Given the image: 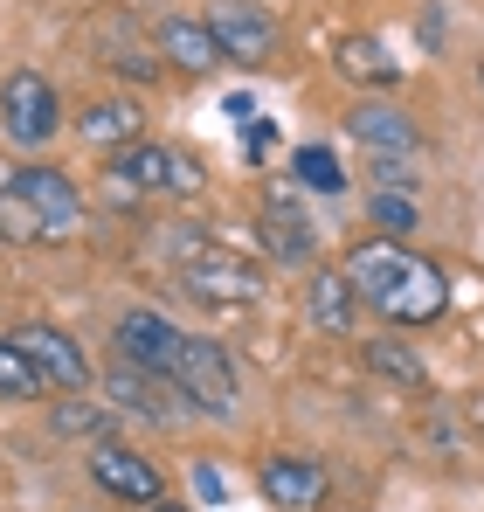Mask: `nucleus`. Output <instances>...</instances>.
<instances>
[{
    "mask_svg": "<svg viewBox=\"0 0 484 512\" xmlns=\"http://www.w3.org/2000/svg\"><path fill=\"white\" fill-rule=\"evenodd\" d=\"M139 104H125V97H104V104H90L77 118V139L90 146H104V153H118V146H139Z\"/></svg>",
    "mask_w": 484,
    "mask_h": 512,
    "instance_id": "obj_16",
    "label": "nucleus"
},
{
    "mask_svg": "<svg viewBox=\"0 0 484 512\" xmlns=\"http://www.w3.org/2000/svg\"><path fill=\"white\" fill-rule=\"evenodd\" d=\"M153 42H160V70L208 77V70L222 63V49H215V35H208V14H160Z\"/></svg>",
    "mask_w": 484,
    "mask_h": 512,
    "instance_id": "obj_12",
    "label": "nucleus"
},
{
    "mask_svg": "<svg viewBox=\"0 0 484 512\" xmlns=\"http://www.w3.org/2000/svg\"><path fill=\"white\" fill-rule=\"evenodd\" d=\"M28 208H35V222H42V243H70L77 236V222H83V194H77V180L70 173H56V167H21L14 180H7Z\"/></svg>",
    "mask_w": 484,
    "mask_h": 512,
    "instance_id": "obj_6",
    "label": "nucleus"
},
{
    "mask_svg": "<svg viewBox=\"0 0 484 512\" xmlns=\"http://www.w3.org/2000/svg\"><path fill=\"white\" fill-rule=\"evenodd\" d=\"M305 312H312V326H319V333H353V319H360V298H353L346 270H319V277H312V291H305Z\"/></svg>",
    "mask_w": 484,
    "mask_h": 512,
    "instance_id": "obj_15",
    "label": "nucleus"
},
{
    "mask_svg": "<svg viewBox=\"0 0 484 512\" xmlns=\"http://www.w3.org/2000/svg\"><path fill=\"white\" fill-rule=\"evenodd\" d=\"M374 222H381L388 243H395V236H415V229H422V208H415L408 194H395V187H381V194H374Z\"/></svg>",
    "mask_w": 484,
    "mask_h": 512,
    "instance_id": "obj_22",
    "label": "nucleus"
},
{
    "mask_svg": "<svg viewBox=\"0 0 484 512\" xmlns=\"http://www.w3.org/2000/svg\"><path fill=\"white\" fill-rule=\"evenodd\" d=\"M478 77H484V70H478Z\"/></svg>",
    "mask_w": 484,
    "mask_h": 512,
    "instance_id": "obj_27",
    "label": "nucleus"
},
{
    "mask_svg": "<svg viewBox=\"0 0 484 512\" xmlns=\"http://www.w3.org/2000/svg\"><path fill=\"white\" fill-rule=\"evenodd\" d=\"M346 284H353V298L374 305L388 326H429V319L450 312L443 270H436L422 250L388 243V236H374V243H360V250L346 256Z\"/></svg>",
    "mask_w": 484,
    "mask_h": 512,
    "instance_id": "obj_1",
    "label": "nucleus"
},
{
    "mask_svg": "<svg viewBox=\"0 0 484 512\" xmlns=\"http://www.w3.org/2000/svg\"><path fill=\"white\" fill-rule=\"evenodd\" d=\"M173 395L201 416H229L236 409V367L215 340H180V360H173Z\"/></svg>",
    "mask_w": 484,
    "mask_h": 512,
    "instance_id": "obj_2",
    "label": "nucleus"
},
{
    "mask_svg": "<svg viewBox=\"0 0 484 512\" xmlns=\"http://www.w3.org/2000/svg\"><path fill=\"white\" fill-rule=\"evenodd\" d=\"M111 180L118 187H160V194H194L201 187V160H187L180 146H118L111 153Z\"/></svg>",
    "mask_w": 484,
    "mask_h": 512,
    "instance_id": "obj_8",
    "label": "nucleus"
},
{
    "mask_svg": "<svg viewBox=\"0 0 484 512\" xmlns=\"http://www.w3.org/2000/svg\"><path fill=\"white\" fill-rule=\"evenodd\" d=\"M0 395H14V402H35L42 395V374L28 367V353L14 340H0Z\"/></svg>",
    "mask_w": 484,
    "mask_h": 512,
    "instance_id": "obj_21",
    "label": "nucleus"
},
{
    "mask_svg": "<svg viewBox=\"0 0 484 512\" xmlns=\"http://www.w3.org/2000/svg\"><path fill=\"white\" fill-rule=\"evenodd\" d=\"M180 284H187L201 305H256V298H263V270L236 250H215V243L180 263Z\"/></svg>",
    "mask_w": 484,
    "mask_h": 512,
    "instance_id": "obj_4",
    "label": "nucleus"
},
{
    "mask_svg": "<svg viewBox=\"0 0 484 512\" xmlns=\"http://www.w3.org/2000/svg\"><path fill=\"white\" fill-rule=\"evenodd\" d=\"M208 35L222 49V63H242V70H263L270 49H277V28L256 0H215L208 7Z\"/></svg>",
    "mask_w": 484,
    "mask_h": 512,
    "instance_id": "obj_5",
    "label": "nucleus"
},
{
    "mask_svg": "<svg viewBox=\"0 0 484 512\" xmlns=\"http://www.w3.org/2000/svg\"><path fill=\"white\" fill-rule=\"evenodd\" d=\"M256 485H263V499L277 512H325V464L319 457H298V450H270L263 464H256Z\"/></svg>",
    "mask_w": 484,
    "mask_h": 512,
    "instance_id": "obj_9",
    "label": "nucleus"
},
{
    "mask_svg": "<svg viewBox=\"0 0 484 512\" xmlns=\"http://www.w3.org/2000/svg\"><path fill=\"white\" fill-rule=\"evenodd\" d=\"M194 492H201L208 506H222V499H229V485H222V471H215V464H201V471H194Z\"/></svg>",
    "mask_w": 484,
    "mask_h": 512,
    "instance_id": "obj_25",
    "label": "nucleus"
},
{
    "mask_svg": "<svg viewBox=\"0 0 484 512\" xmlns=\"http://www.w3.org/2000/svg\"><path fill=\"white\" fill-rule=\"evenodd\" d=\"M56 429H63V436H97L104 416H97V409H83V402H63V409H56Z\"/></svg>",
    "mask_w": 484,
    "mask_h": 512,
    "instance_id": "obj_24",
    "label": "nucleus"
},
{
    "mask_svg": "<svg viewBox=\"0 0 484 512\" xmlns=\"http://www.w3.org/2000/svg\"><path fill=\"white\" fill-rule=\"evenodd\" d=\"M146 512H187V506H173V499H160V506H146Z\"/></svg>",
    "mask_w": 484,
    "mask_h": 512,
    "instance_id": "obj_26",
    "label": "nucleus"
},
{
    "mask_svg": "<svg viewBox=\"0 0 484 512\" xmlns=\"http://www.w3.org/2000/svg\"><path fill=\"white\" fill-rule=\"evenodd\" d=\"M0 243H42V222H35V208H28L14 187H0Z\"/></svg>",
    "mask_w": 484,
    "mask_h": 512,
    "instance_id": "obj_23",
    "label": "nucleus"
},
{
    "mask_svg": "<svg viewBox=\"0 0 484 512\" xmlns=\"http://www.w3.org/2000/svg\"><path fill=\"white\" fill-rule=\"evenodd\" d=\"M180 340L187 333H173L160 312H125L118 319V360L125 367H139V374H173V360H180Z\"/></svg>",
    "mask_w": 484,
    "mask_h": 512,
    "instance_id": "obj_10",
    "label": "nucleus"
},
{
    "mask_svg": "<svg viewBox=\"0 0 484 512\" xmlns=\"http://www.w3.org/2000/svg\"><path fill=\"white\" fill-rule=\"evenodd\" d=\"M256 243H263L270 263H312V256H319V229H312L298 208L270 201V208L256 215Z\"/></svg>",
    "mask_w": 484,
    "mask_h": 512,
    "instance_id": "obj_13",
    "label": "nucleus"
},
{
    "mask_svg": "<svg viewBox=\"0 0 484 512\" xmlns=\"http://www.w3.org/2000/svg\"><path fill=\"white\" fill-rule=\"evenodd\" d=\"M104 395H111V409H125V416H153V423L173 416L160 402V374H139V367H125V360L104 374Z\"/></svg>",
    "mask_w": 484,
    "mask_h": 512,
    "instance_id": "obj_17",
    "label": "nucleus"
},
{
    "mask_svg": "<svg viewBox=\"0 0 484 512\" xmlns=\"http://www.w3.org/2000/svg\"><path fill=\"white\" fill-rule=\"evenodd\" d=\"M0 132L14 139V146H49L56 132H63V104H56V90L49 77H35V70H14L7 84H0Z\"/></svg>",
    "mask_w": 484,
    "mask_h": 512,
    "instance_id": "obj_3",
    "label": "nucleus"
},
{
    "mask_svg": "<svg viewBox=\"0 0 484 512\" xmlns=\"http://www.w3.org/2000/svg\"><path fill=\"white\" fill-rule=\"evenodd\" d=\"M90 478H97L111 499H125V506H160V471H153L139 450H125V443H97V450H90Z\"/></svg>",
    "mask_w": 484,
    "mask_h": 512,
    "instance_id": "obj_11",
    "label": "nucleus"
},
{
    "mask_svg": "<svg viewBox=\"0 0 484 512\" xmlns=\"http://www.w3.org/2000/svg\"><path fill=\"white\" fill-rule=\"evenodd\" d=\"M339 70H346L353 84H374V90L402 84V63H395L374 35H346V42H339Z\"/></svg>",
    "mask_w": 484,
    "mask_h": 512,
    "instance_id": "obj_18",
    "label": "nucleus"
},
{
    "mask_svg": "<svg viewBox=\"0 0 484 512\" xmlns=\"http://www.w3.org/2000/svg\"><path fill=\"white\" fill-rule=\"evenodd\" d=\"M367 367L381 374V381H395V388H429V367H422V353L415 346H402V340H367Z\"/></svg>",
    "mask_w": 484,
    "mask_h": 512,
    "instance_id": "obj_19",
    "label": "nucleus"
},
{
    "mask_svg": "<svg viewBox=\"0 0 484 512\" xmlns=\"http://www.w3.org/2000/svg\"><path fill=\"white\" fill-rule=\"evenodd\" d=\"M346 132H353L360 146H374V153H415V146H422L415 118H408V111H395V104H353Z\"/></svg>",
    "mask_w": 484,
    "mask_h": 512,
    "instance_id": "obj_14",
    "label": "nucleus"
},
{
    "mask_svg": "<svg viewBox=\"0 0 484 512\" xmlns=\"http://www.w3.org/2000/svg\"><path fill=\"white\" fill-rule=\"evenodd\" d=\"M14 346L28 353V367L42 374V388H56V395H83V381H90V360H83V346L63 333V326H42V319H28V326H14Z\"/></svg>",
    "mask_w": 484,
    "mask_h": 512,
    "instance_id": "obj_7",
    "label": "nucleus"
},
{
    "mask_svg": "<svg viewBox=\"0 0 484 512\" xmlns=\"http://www.w3.org/2000/svg\"><path fill=\"white\" fill-rule=\"evenodd\" d=\"M291 173H298L312 194H339V187H346V167H339L332 146H298V153H291Z\"/></svg>",
    "mask_w": 484,
    "mask_h": 512,
    "instance_id": "obj_20",
    "label": "nucleus"
}]
</instances>
